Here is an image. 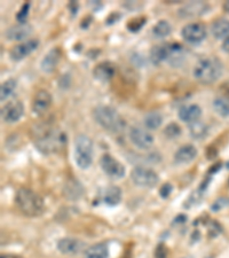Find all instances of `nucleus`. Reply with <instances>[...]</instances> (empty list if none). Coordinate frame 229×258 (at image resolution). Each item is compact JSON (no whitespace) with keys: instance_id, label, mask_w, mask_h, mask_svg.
<instances>
[{"instance_id":"36","label":"nucleus","mask_w":229,"mask_h":258,"mask_svg":"<svg viewBox=\"0 0 229 258\" xmlns=\"http://www.w3.org/2000/svg\"><path fill=\"white\" fill-rule=\"evenodd\" d=\"M222 51L229 54V37L222 41Z\"/></svg>"},{"instance_id":"33","label":"nucleus","mask_w":229,"mask_h":258,"mask_svg":"<svg viewBox=\"0 0 229 258\" xmlns=\"http://www.w3.org/2000/svg\"><path fill=\"white\" fill-rule=\"evenodd\" d=\"M172 190H173V186L171 185V184H169V182H166V184L162 185L161 189H160L161 198L168 199V198L170 197V195H171V193H172Z\"/></svg>"},{"instance_id":"15","label":"nucleus","mask_w":229,"mask_h":258,"mask_svg":"<svg viewBox=\"0 0 229 258\" xmlns=\"http://www.w3.org/2000/svg\"><path fill=\"white\" fill-rule=\"evenodd\" d=\"M116 75V64L110 61L100 62L93 69V76L97 81L107 83L111 81Z\"/></svg>"},{"instance_id":"13","label":"nucleus","mask_w":229,"mask_h":258,"mask_svg":"<svg viewBox=\"0 0 229 258\" xmlns=\"http://www.w3.org/2000/svg\"><path fill=\"white\" fill-rule=\"evenodd\" d=\"M53 97L52 94L46 90H40L35 94L32 100V111L36 115L41 116L49 109L52 106Z\"/></svg>"},{"instance_id":"26","label":"nucleus","mask_w":229,"mask_h":258,"mask_svg":"<svg viewBox=\"0 0 229 258\" xmlns=\"http://www.w3.org/2000/svg\"><path fill=\"white\" fill-rule=\"evenodd\" d=\"M143 123L144 126L149 130H157L163 123V116L158 111H149L148 114L144 115Z\"/></svg>"},{"instance_id":"12","label":"nucleus","mask_w":229,"mask_h":258,"mask_svg":"<svg viewBox=\"0 0 229 258\" xmlns=\"http://www.w3.org/2000/svg\"><path fill=\"white\" fill-rule=\"evenodd\" d=\"M57 250L64 255H78L86 248V243L81 239L62 238L56 243Z\"/></svg>"},{"instance_id":"9","label":"nucleus","mask_w":229,"mask_h":258,"mask_svg":"<svg viewBox=\"0 0 229 258\" xmlns=\"http://www.w3.org/2000/svg\"><path fill=\"white\" fill-rule=\"evenodd\" d=\"M24 115V106L19 100H12L2 108V118L5 123L13 124L19 122Z\"/></svg>"},{"instance_id":"8","label":"nucleus","mask_w":229,"mask_h":258,"mask_svg":"<svg viewBox=\"0 0 229 258\" xmlns=\"http://www.w3.org/2000/svg\"><path fill=\"white\" fill-rule=\"evenodd\" d=\"M100 165H101L102 171L112 179H122L126 173L125 166L110 154L102 155L101 160H100Z\"/></svg>"},{"instance_id":"32","label":"nucleus","mask_w":229,"mask_h":258,"mask_svg":"<svg viewBox=\"0 0 229 258\" xmlns=\"http://www.w3.org/2000/svg\"><path fill=\"white\" fill-rule=\"evenodd\" d=\"M30 6L31 4L27 2L26 4H23L22 7H21L19 13L16 14V20H18L19 23H27V19L29 16V13H30Z\"/></svg>"},{"instance_id":"3","label":"nucleus","mask_w":229,"mask_h":258,"mask_svg":"<svg viewBox=\"0 0 229 258\" xmlns=\"http://www.w3.org/2000/svg\"><path fill=\"white\" fill-rule=\"evenodd\" d=\"M93 118L100 126L112 133H120L126 127V120L115 108L110 106H98L92 111Z\"/></svg>"},{"instance_id":"28","label":"nucleus","mask_w":229,"mask_h":258,"mask_svg":"<svg viewBox=\"0 0 229 258\" xmlns=\"http://www.w3.org/2000/svg\"><path fill=\"white\" fill-rule=\"evenodd\" d=\"M16 86H18V82L14 78H10V80L3 83L2 86H0V100H2V102L6 101L14 93Z\"/></svg>"},{"instance_id":"7","label":"nucleus","mask_w":229,"mask_h":258,"mask_svg":"<svg viewBox=\"0 0 229 258\" xmlns=\"http://www.w3.org/2000/svg\"><path fill=\"white\" fill-rule=\"evenodd\" d=\"M206 27L201 22H191L186 24L181 30V37L183 40L191 45L201 44L206 38Z\"/></svg>"},{"instance_id":"21","label":"nucleus","mask_w":229,"mask_h":258,"mask_svg":"<svg viewBox=\"0 0 229 258\" xmlns=\"http://www.w3.org/2000/svg\"><path fill=\"white\" fill-rule=\"evenodd\" d=\"M212 35L215 39L224 40L229 37V20L219 19L214 21L211 26Z\"/></svg>"},{"instance_id":"16","label":"nucleus","mask_w":229,"mask_h":258,"mask_svg":"<svg viewBox=\"0 0 229 258\" xmlns=\"http://www.w3.org/2000/svg\"><path fill=\"white\" fill-rule=\"evenodd\" d=\"M62 52L59 47H54L51 51L46 53L44 59L40 62V68L46 74H52L55 72V69L59 66V62L61 61Z\"/></svg>"},{"instance_id":"14","label":"nucleus","mask_w":229,"mask_h":258,"mask_svg":"<svg viewBox=\"0 0 229 258\" xmlns=\"http://www.w3.org/2000/svg\"><path fill=\"white\" fill-rule=\"evenodd\" d=\"M209 10V4L204 2H191L183 5L180 10H179L178 14L181 16L182 19H190V18H197L203 14L207 13Z\"/></svg>"},{"instance_id":"11","label":"nucleus","mask_w":229,"mask_h":258,"mask_svg":"<svg viewBox=\"0 0 229 258\" xmlns=\"http://www.w3.org/2000/svg\"><path fill=\"white\" fill-rule=\"evenodd\" d=\"M39 46V40L36 38L27 39L20 43L11 49L10 51V56L13 61H21L26 59L27 56L30 55L32 52H35Z\"/></svg>"},{"instance_id":"2","label":"nucleus","mask_w":229,"mask_h":258,"mask_svg":"<svg viewBox=\"0 0 229 258\" xmlns=\"http://www.w3.org/2000/svg\"><path fill=\"white\" fill-rule=\"evenodd\" d=\"M223 72L222 62L215 56L202 57L195 64L193 75L195 80L204 85L213 84L221 77Z\"/></svg>"},{"instance_id":"4","label":"nucleus","mask_w":229,"mask_h":258,"mask_svg":"<svg viewBox=\"0 0 229 258\" xmlns=\"http://www.w3.org/2000/svg\"><path fill=\"white\" fill-rule=\"evenodd\" d=\"M18 209L27 217H38L43 214L45 203L40 195L29 188H20L15 195Z\"/></svg>"},{"instance_id":"34","label":"nucleus","mask_w":229,"mask_h":258,"mask_svg":"<svg viewBox=\"0 0 229 258\" xmlns=\"http://www.w3.org/2000/svg\"><path fill=\"white\" fill-rule=\"evenodd\" d=\"M155 257L156 258H166V257H168V249H166L164 244L158 245L157 249H156V252H155Z\"/></svg>"},{"instance_id":"37","label":"nucleus","mask_w":229,"mask_h":258,"mask_svg":"<svg viewBox=\"0 0 229 258\" xmlns=\"http://www.w3.org/2000/svg\"><path fill=\"white\" fill-rule=\"evenodd\" d=\"M2 258H23L19 255H13V253H6V255H2Z\"/></svg>"},{"instance_id":"17","label":"nucleus","mask_w":229,"mask_h":258,"mask_svg":"<svg viewBox=\"0 0 229 258\" xmlns=\"http://www.w3.org/2000/svg\"><path fill=\"white\" fill-rule=\"evenodd\" d=\"M32 32V26L29 23H18L10 27L5 32V37L8 40L23 41Z\"/></svg>"},{"instance_id":"38","label":"nucleus","mask_w":229,"mask_h":258,"mask_svg":"<svg viewBox=\"0 0 229 258\" xmlns=\"http://www.w3.org/2000/svg\"><path fill=\"white\" fill-rule=\"evenodd\" d=\"M223 10H224V12H227V13L229 14V0L223 4Z\"/></svg>"},{"instance_id":"6","label":"nucleus","mask_w":229,"mask_h":258,"mask_svg":"<svg viewBox=\"0 0 229 258\" xmlns=\"http://www.w3.org/2000/svg\"><path fill=\"white\" fill-rule=\"evenodd\" d=\"M131 179L136 186L144 187V188L155 187L160 181L158 174L152 169L144 168V166H135L131 172Z\"/></svg>"},{"instance_id":"29","label":"nucleus","mask_w":229,"mask_h":258,"mask_svg":"<svg viewBox=\"0 0 229 258\" xmlns=\"http://www.w3.org/2000/svg\"><path fill=\"white\" fill-rule=\"evenodd\" d=\"M171 31H172V27L166 20H161L154 26L152 28V33L154 36L157 37V38H165L168 37Z\"/></svg>"},{"instance_id":"19","label":"nucleus","mask_w":229,"mask_h":258,"mask_svg":"<svg viewBox=\"0 0 229 258\" xmlns=\"http://www.w3.org/2000/svg\"><path fill=\"white\" fill-rule=\"evenodd\" d=\"M197 156V149L193 145H183L174 154V163L177 165L189 164Z\"/></svg>"},{"instance_id":"31","label":"nucleus","mask_w":229,"mask_h":258,"mask_svg":"<svg viewBox=\"0 0 229 258\" xmlns=\"http://www.w3.org/2000/svg\"><path fill=\"white\" fill-rule=\"evenodd\" d=\"M181 126L177 123H170L164 128V135L168 137L169 139H174L181 135Z\"/></svg>"},{"instance_id":"10","label":"nucleus","mask_w":229,"mask_h":258,"mask_svg":"<svg viewBox=\"0 0 229 258\" xmlns=\"http://www.w3.org/2000/svg\"><path fill=\"white\" fill-rule=\"evenodd\" d=\"M130 139L132 144L136 146L139 149H149L152 147L154 143H155V139H154V136L148 130H144L142 127L134 126L130 130Z\"/></svg>"},{"instance_id":"27","label":"nucleus","mask_w":229,"mask_h":258,"mask_svg":"<svg viewBox=\"0 0 229 258\" xmlns=\"http://www.w3.org/2000/svg\"><path fill=\"white\" fill-rule=\"evenodd\" d=\"M212 107L216 114L221 117H229V99L226 97H218L212 102Z\"/></svg>"},{"instance_id":"5","label":"nucleus","mask_w":229,"mask_h":258,"mask_svg":"<svg viewBox=\"0 0 229 258\" xmlns=\"http://www.w3.org/2000/svg\"><path fill=\"white\" fill-rule=\"evenodd\" d=\"M74 162L79 169L86 170L93 163V141L86 135L74 139Z\"/></svg>"},{"instance_id":"23","label":"nucleus","mask_w":229,"mask_h":258,"mask_svg":"<svg viewBox=\"0 0 229 258\" xmlns=\"http://www.w3.org/2000/svg\"><path fill=\"white\" fill-rule=\"evenodd\" d=\"M189 133L195 140H203L209 133V127L201 119L189 124Z\"/></svg>"},{"instance_id":"25","label":"nucleus","mask_w":229,"mask_h":258,"mask_svg":"<svg viewBox=\"0 0 229 258\" xmlns=\"http://www.w3.org/2000/svg\"><path fill=\"white\" fill-rule=\"evenodd\" d=\"M109 257V249L106 243H97L87 249L85 258H108Z\"/></svg>"},{"instance_id":"39","label":"nucleus","mask_w":229,"mask_h":258,"mask_svg":"<svg viewBox=\"0 0 229 258\" xmlns=\"http://www.w3.org/2000/svg\"><path fill=\"white\" fill-rule=\"evenodd\" d=\"M207 258H212V257H207Z\"/></svg>"},{"instance_id":"35","label":"nucleus","mask_w":229,"mask_h":258,"mask_svg":"<svg viewBox=\"0 0 229 258\" xmlns=\"http://www.w3.org/2000/svg\"><path fill=\"white\" fill-rule=\"evenodd\" d=\"M68 8L70 10V12L72 13V15H76L78 8H79V4L77 2H70L69 5H68Z\"/></svg>"},{"instance_id":"20","label":"nucleus","mask_w":229,"mask_h":258,"mask_svg":"<svg viewBox=\"0 0 229 258\" xmlns=\"http://www.w3.org/2000/svg\"><path fill=\"white\" fill-rule=\"evenodd\" d=\"M170 56V44H162L154 46L150 51V61L154 66H160L168 61Z\"/></svg>"},{"instance_id":"22","label":"nucleus","mask_w":229,"mask_h":258,"mask_svg":"<svg viewBox=\"0 0 229 258\" xmlns=\"http://www.w3.org/2000/svg\"><path fill=\"white\" fill-rule=\"evenodd\" d=\"M123 198V192L118 186H110L103 193V202L109 207L118 206Z\"/></svg>"},{"instance_id":"30","label":"nucleus","mask_w":229,"mask_h":258,"mask_svg":"<svg viewBox=\"0 0 229 258\" xmlns=\"http://www.w3.org/2000/svg\"><path fill=\"white\" fill-rule=\"evenodd\" d=\"M145 23H147V18H144V16H137V18L131 19L128 21L126 24V28L130 32L135 33V32H139L141 29L145 26Z\"/></svg>"},{"instance_id":"1","label":"nucleus","mask_w":229,"mask_h":258,"mask_svg":"<svg viewBox=\"0 0 229 258\" xmlns=\"http://www.w3.org/2000/svg\"><path fill=\"white\" fill-rule=\"evenodd\" d=\"M33 144L40 153L51 155L63 151L66 145V135L60 127L39 125L33 131Z\"/></svg>"},{"instance_id":"18","label":"nucleus","mask_w":229,"mask_h":258,"mask_svg":"<svg viewBox=\"0 0 229 258\" xmlns=\"http://www.w3.org/2000/svg\"><path fill=\"white\" fill-rule=\"evenodd\" d=\"M202 116V108L196 103H191V105L182 106L178 111V117L183 123H194L201 118Z\"/></svg>"},{"instance_id":"24","label":"nucleus","mask_w":229,"mask_h":258,"mask_svg":"<svg viewBox=\"0 0 229 258\" xmlns=\"http://www.w3.org/2000/svg\"><path fill=\"white\" fill-rule=\"evenodd\" d=\"M84 193V188L81 185V182L77 180H69L68 184L65 185L64 188V195L66 199L69 200H77L83 197Z\"/></svg>"}]
</instances>
